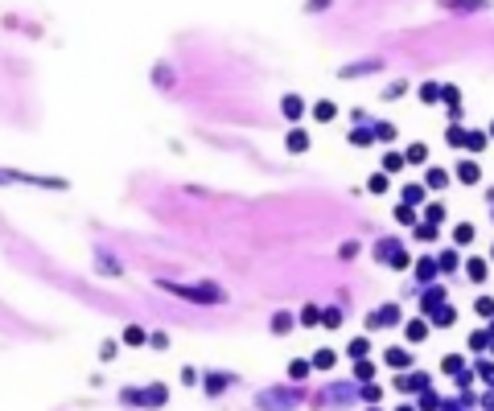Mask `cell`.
<instances>
[{"mask_svg": "<svg viewBox=\"0 0 494 411\" xmlns=\"http://www.w3.org/2000/svg\"><path fill=\"white\" fill-rule=\"evenodd\" d=\"M305 370H309V362H293V366H289V374H293V378H301Z\"/></svg>", "mask_w": 494, "mask_h": 411, "instance_id": "cb8c5ba5", "label": "cell"}, {"mask_svg": "<svg viewBox=\"0 0 494 411\" xmlns=\"http://www.w3.org/2000/svg\"><path fill=\"white\" fill-rule=\"evenodd\" d=\"M457 177H461V181H478V165H474V161L457 165Z\"/></svg>", "mask_w": 494, "mask_h": 411, "instance_id": "9c48e42d", "label": "cell"}, {"mask_svg": "<svg viewBox=\"0 0 494 411\" xmlns=\"http://www.w3.org/2000/svg\"><path fill=\"white\" fill-rule=\"evenodd\" d=\"M428 185L441 189V185H445V173H441V169H428Z\"/></svg>", "mask_w": 494, "mask_h": 411, "instance_id": "2e32d148", "label": "cell"}, {"mask_svg": "<svg viewBox=\"0 0 494 411\" xmlns=\"http://www.w3.org/2000/svg\"><path fill=\"white\" fill-rule=\"evenodd\" d=\"M478 312H482V317H490V312H494V300H490V296H482V300H478Z\"/></svg>", "mask_w": 494, "mask_h": 411, "instance_id": "d6986e66", "label": "cell"}, {"mask_svg": "<svg viewBox=\"0 0 494 411\" xmlns=\"http://www.w3.org/2000/svg\"><path fill=\"white\" fill-rule=\"evenodd\" d=\"M301 317H305L301 325H321V321H317V308H305V312H301Z\"/></svg>", "mask_w": 494, "mask_h": 411, "instance_id": "ffe728a7", "label": "cell"}, {"mask_svg": "<svg viewBox=\"0 0 494 411\" xmlns=\"http://www.w3.org/2000/svg\"><path fill=\"white\" fill-rule=\"evenodd\" d=\"M383 189H387V177H383V173L370 177V194H383Z\"/></svg>", "mask_w": 494, "mask_h": 411, "instance_id": "ac0fdd59", "label": "cell"}, {"mask_svg": "<svg viewBox=\"0 0 494 411\" xmlns=\"http://www.w3.org/2000/svg\"><path fill=\"white\" fill-rule=\"evenodd\" d=\"M289 325H293V317H289V312H280V317H276V321H272V329H276V333H284Z\"/></svg>", "mask_w": 494, "mask_h": 411, "instance_id": "9a60e30c", "label": "cell"}, {"mask_svg": "<svg viewBox=\"0 0 494 411\" xmlns=\"http://www.w3.org/2000/svg\"><path fill=\"white\" fill-rule=\"evenodd\" d=\"M321 325L338 329V325H342V312H338V308H325V312H321Z\"/></svg>", "mask_w": 494, "mask_h": 411, "instance_id": "8fae6325", "label": "cell"}, {"mask_svg": "<svg viewBox=\"0 0 494 411\" xmlns=\"http://www.w3.org/2000/svg\"><path fill=\"white\" fill-rule=\"evenodd\" d=\"M305 148H309V136H305L301 128H297V132H289V152H305Z\"/></svg>", "mask_w": 494, "mask_h": 411, "instance_id": "5b68a950", "label": "cell"}, {"mask_svg": "<svg viewBox=\"0 0 494 411\" xmlns=\"http://www.w3.org/2000/svg\"><path fill=\"white\" fill-rule=\"evenodd\" d=\"M391 321H399V308H391V304H387V308H379L375 317H370V325H391Z\"/></svg>", "mask_w": 494, "mask_h": 411, "instance_id": "3957f363", "label": "cell"}, {"mask_svg": "<svg viewBox=\"0 0 494 411\" xmlns=\"http://www.w3.org/2000/svg\"><path fill=\"white\" fill-rule=\"evenodd\" d=\"M490 132H494V128H490Z\"/></svg>", "mask_w": 494, "mask_h": 411, "instance_id": "484cf974", "label": "cell"}, {"mask_svg": "<svg viewBox=\"0 0 494 411\" xmlns=\"http://www.w3.org/2000/svg\"><path fill=\"white\" fill-rule=\"evenodd\" d=\"M453 239H457V243H470V239H474V226H457Z\"/></svg>", "mask_w": 494, "mask_h": 411, "instance_id": "e0dca14e", "label": "cell"}, {"mask_svg": "<svg viewBox=\"0 0 494 411\" xmlns=\"http://www.w3.org/2000/svg\"><path fill=\"white\" fill-rule=\"evenodd\" d=\"M420 99H424V103H437V99H441V86L424 82V86H420Z\"/></svg>", "mask_w": 494, "mask_h": 411, "instance_id": "30bf717a", "label": "cell"}, {"mask_svg": "<svg viewBox=\"0 0 494 411\" xmlns=\"http://www.w3.org/2000/svg\"><path fill=\"white\" fill-rule=\"evenodd\" d=\"M124 341H128V345H136V341H144V329H136V325H128V329H124Z\"/></svg>", "mask_w": 494, "mask_h": 411, "instance_id": "5bb4252c", "label": "cell"}, {"mask_svg": "<svg viewBox=\"0 0 494 411\" xmlns=\"http://www.w3.org/2000/svg\"><path fill=\"white\" fill-rule=\"evenodd\" d=\"M313 115H317V119H321V123H330V119H334V115H338V107H334V103H330V99H321V103H317V107H313Z\"/></svg>", "mask_w": 494, "mask_h": 411, "instance_id": "277c9868", "label": "cell"}, {"mask_svg": "<svg viewBox=\"0 0 494 411\" xmlns=\"http://www.w3.org/2000/svg\"><path fill=\"white\" fill-rule=\"evenodd\" d=\"M408 362H412V354H408V350H395V345L387 350V366H408Z\"/></svg>", "mask_w": 494, "mask_h": 411, "instance_id": "8992f818", "label": "cell"}, {"mask_svg": "<svg viewBox=\"0 0 494 411\" xmlns=\"http://www.w3.org/2000/svg\"><path fill=\"white\" fill-rule=\"evenodd\" d=\"M366 350H370V345H366V337H354V341H350V354H354L358 362H362V354H366Z\"/></svg>", "mask_w": 494, "mask_h": 411, "instance_id": "4fadbf2b", "label": "cell"}, {"mask_svg": "<svg viewBox=\"0 0 494 411\" xmlns=\"http://www.w3.org/2000/svg\"><path fill=\"white\" fill-rule=\"evenodd\" d=\"M301 111H305V103L297 99V95H289V99H284V115L289 119H301Z\"/></svg>", "mask_w": 494, "mask_h": 411, "instance_id": "52a82bcc", "label": "cell"}, {"mask_svg": "<svg viewBox=\"0 0 494 411\" xmlns=\"http://www.w3.org/2000/svg\"><path fill=\"white\" fill-rule=\"evenodd\" d=\"M404 161H408V156H399V152H387V156H383V169H387V173H395V169H404Z\"/></svg>", "mask_w": 494, "mask_h": 411, "instance_id": "ba28073f", "label": "cell"}, {"mask_svg": "<svg viewBox=\"0 0 494 411\" xmlns=\"http://www.w3.org/2000/svg\"><path fill=\"white\" fill-rule=\"evenodd\" d=\"M379 259H383V263H395V267H408L404 247H395V243H379Z\"/></svg>", "mask_w": 494, "mask_h": 411, "instance_id": "6da1fadb", "label": "cell"}, {"mask_svg": "<svg viewBox=\"0 0 494 411\" xmlns=\"http://www.w3.org/2000/svg\"><path fill=\"white\" fill-rule=\"evenodd\" d=\"M470 276H474V280H482V276H486V263H482V259H474V263H470Z\"/></svg>", "mask_w": 494, "mask_h": 411, "instance_id": "44dd1931", "label": "cell"}, {"mask_svg": "<svg viewBox=\"0 0 494 411\" xmlns=\"http://www.w3.org/2000/svg\"><path fill=\"white\" fill-rule=\"evenodd\" d=\"M399 411H412V407H399Z\"/></svg>", "mask_w": 494, "mask_h": 411, "instance_id": "d4e9b609", "label": "cell"}, {"mask_svg": "<svg viewBox=\"0 0 494 411\" xmlns=\"http://www.w3.org/2000/svg\"><path fill=\"white\" fill-rule=\"evenodd\" d=\"M313 366H334V354H330V350H321V354L313 358Z\"/></svg>", "mask_w": 494, "mask_h": 411, "instance_id": "7402d4cb", "label": "cell"}, {"mask_svg": "<svg viewBox=\"0 0 494 411\" xmlns=\"http://www.w3.org/2000/svg\"><path fill=\"white\" fill-rule=\"evenodd\" d=\"M301 395H297V387L293 391H284V395H260V407H293Z\"/></svg>", "mask_w": 494, "mask_h": 411, "instance_id": "7a4b0ae2", "label": "cell"}, {"mask_svg": "<svg viewBox=\"0 0 494 411\" xmlns=\"http://www.w3.org/2000/svg\"><path fill=\"white\" fill-rule=\"evenodd\" d=\"M408 337H412V341H420V337H424V325H420V321H416V325H408Z\"/></svg>", "mask_w": 494, "mask_h": 411, "instance_id": "603a6c76", "label": "cell"}, {"mask_svg": "<svg viewBox=\"0 0 494 411\" xmlns=\"http://www.w3.org/2000/svg\"><path fill=\"white\" fill-rule=\"evenodd\" d=\"M408 161L424 165V161H428V148H424V144H412V148H408Z\"/></svg>", "mask_w": 494, "mask_h": 411, "instance_id": "7c38bea8", "label": "cell"}]
</instances>
